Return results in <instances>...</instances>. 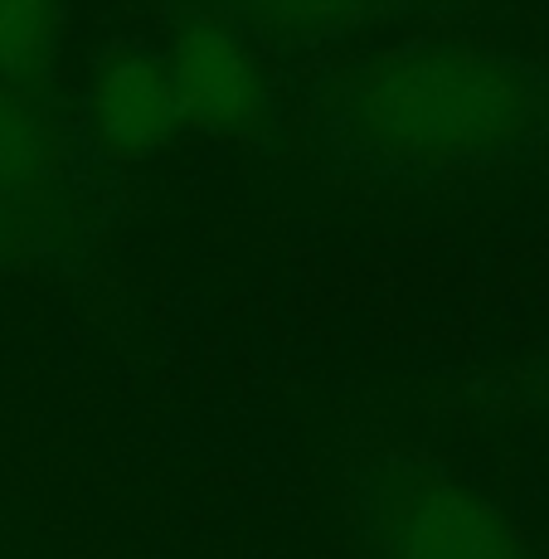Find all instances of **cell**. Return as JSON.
<instances>
[{"mask_svg":"<svg viewBox=\"0 0 549 559\" xmlns=\"http://www.w3.org/2000/svg\"><path fill=\"white\" fill-rule=\"evenodd\" d=\"M83 127H88L93 152L122 160V166L166 152L186 122H180V103L160 49L132 39L98 59L88 93H83Z\"/></svg>","mask_w":549,"mask_h":559,"instance_id":"cell-4","label":"cell"},{"mask_svg":"<svg viewBox=\"0 0 549 559\" xmlns=\"http://www.w3.org/2000/svg\"><path fill=\"white\" fill-rule=\"evenodd\" d=\"M59 122L39 93L0 88V186L5 190H53L59 176Z\"/></svg>","mask_w":549,"mask_h":559,"instance_id":"cell-5","label":"cell"},{"mask_svg":"<svg viewBox=\"0 0 549 559\" xmlns=\"http://www.w3.org/2000/svg\"><path fill=\"white\" fill-rule=\"evenodd\" d=\"M331 136L355 166L394 176L501 166L549 136V69L497 39H404L341 83Z\"/></svg>","mask_w":549,"mask_h":559,"instance_id":"cell-1","label":"cell"},{"mask_svg":"<svg viewBox=\"0 0 549 559\" xmlns=\"http://www.w3.org/2000/svg\"><path fill=\"white\" fill-rule=\"evenodd\" d=\"M63 15L39 0H0V88L39 93L59 73Z\"/></svg>","mask_w":549,"mask_h":559,"instance_id":"cell-6","label":"cell"},{"mask_svg":"<svg viewBox=\"0 0 549 559\" xmlns=\"http://www.w3.org/2000/svg\"><path fill=\"white\" fill-rule=\"evenodd\" d=\"M53 219V190H5L0 186V263L45 239Z\"/></svg>","mask_w":549,"mask_h":559,"instance_id":"cell-7","label":"cell"},{"mask_svg":"<svg viewBox=\"0 0 549 559\" xmlns=\"http://www.w3.org/2000/svg\"><path fill=\"white\" fill-rule=\"evenodd\" d=\"M374 559H530L497 501L433 457H384L365 487Z\"/></svg>","mask_w":549,"mask_h":559,"instance_id":"cell-2","label":"cell"},{"mask_svg":"<svg viewBox=\"0 0 549 559\" xmlns=\"http://www.w3.org/2000/svg\"><path fill=\"white\" fill-rule=\"evenodd\" d=\"M160 63L180 103V122L204 136H253L273 112L263 49L229 10L180 15L160 45Z\"/></svg>","mask_w":549,"mask_h":559,"instance_id":"cell-3","label":"cell"}]
</instances>
